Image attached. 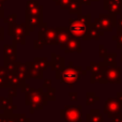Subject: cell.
Wrapping results in <instances>:
<instances>
[{"mask_svg": "<svg viewBox=\"0 0 122 122\" xmlns=\"http://www.w3.org/2000/svg\"><path fill=\"white\" fill-rule=\"evenodd\" d=\"M103 35V32L100 31V30H98L96 27L94 26H92L89 30V32H88V39H96L98 40L100 36Z\"/></svg>", "mask_w": 122, "mask_h": 122, "instance_id": "44dd1931", "label": "cell"}, {"mask_svg": "<svg viewBox=\"0 0 122 122\" xmlns=\"http://www.w3.org/2000/svg\"><path fill=\"white\" fill-rule=\"evenodd\" d=\"M115 24V19L112 15H106V14H101L99 18H97L94 21L93 26L96 27L100 30H107L110 31L112 30V27Z\"/></svg>", "mask_w": 122, "mask_h": 122, "instance_id": "52a82bcc", "label": "cell"}, {"mask_svg": "<svg viewBox=\"0 0 122 122\" xmlns=\"http://www.w3.org/2000/svg\"><path fill=\"white\" fill-rule=\"evenodd\" d=\"M2 3H3V2H1V1H0V8L2 7Z\"/></svg>", "mask_w": 122, "mask_h": 122, "instance_id": "f35d334b", "label": "cell"}, {"mask_svg": "<svg viewBox=\"0 0 122 122\" xmlns=\"http://www.w3.org/2000/svg\"><path fill=\"white\" fill-rule=\"evenodd\" d=\"M44 88L40 89H32L30 88L26 92V105L30 106V112L33 113L35 110H41L45 105H47V96L45 92H43Z\"/></svg>", "mask_w": 122, "mask_h": 122, "instance_id": "7a4b0ae2", "label": "cell"}, {"mask_svg": "<svg viewBox=\"0 0 122 122\" xmlns=\"http://www.w3.org/2000/svg\"><path fill=\"white\" fill-rule=\"evenodd\" d=\"M34 49H42L43 48V45H44V43L39 39V40H35L34 41Z\"/></svg>", "mask_w": 122, "mask_h": 122, "instance_id": "4dcf8cb0", "label": "cell"}, {"mask_svg": "<svg viewBox=\"0 0 122 122\" xmlns=\"http://www.w3.org/2000/svg\"><path fill=\"white\" fill-rule=\"evenodd\" d=\"M15 73H17L22 79L28 80L30 78V76L29 75L28 72V69H27V65L23 64V63H19V62H15Z\"/></svg>", "mask_w": 122, "mask_h": 122, "instance_id": "ac0fdd59", "label": "cell"}, {"mask_svg": "<svg viewBox=\"0 0 122 122\" xmlns=\"http://www.w3.org/2000/svg\"><path fill=\"white\" fill-rule=\"evenodd\" d=\"M117 48L122 49V31H117Z\"/></svg>", "mask_w": 122, "mask_h": 122, "instance_id": "f546056e", "label": "cell"}, {"mask_svg": "<svg viewBox=\"0 0 122 122\" xmlns=\"http://www.w3.org/2000/svg\"><path fill=\"white\" fill-rule=\"evenodd\" d=\"M51 80H50V79H46V80H44V85H43V88L45 89V88H49V87H51Z\"/></svg>", "mask_w": 122, "mask_h": 122, "instance_id": "836d02e7", "label": "cell"}, {"mask_svg": "<svg viewBox=\"0 0 122 122\" xmlns=\"http://www.w3.org/2000/svg\"><path fill=\"white\" fill-rule=\"evenodd\" d=\"M65 122H67V121H65Z\"/></svg>", "mask_w": 122, "mask_h": 122, "instance_id": "b9f144b4", "label": "cell"}, {"mask_svg": "<svg viewBox=\"0 0 122 122\" xmlns=\"http://www.w3.org/2000/svg\"><path fill=\"white\" fill-rule=\"evenodd\" d=\"M0 1H1V2H4V1H5V0H0Z\"/></svg>", "mask_w": 122, "mask_h": 122, "instance_id": "ab89813d", "label": "cell"}, {"mask_svg": "<svg viewBox=\"0 0 122 122\" xmlns=\"http://www.w3.org/2000/svg\"><path fill=\"white\" fill-rule=\"evenodd\" d=\"M86 71H83L81 67L73 66L72 62H71L69 66H65L64 69L61 71L60 79L62 82L69 84L70 88H72L73 84L77 82L80 79L81 75H84Z\"/></svg>", "mask_w": 122, "mask_h": 122, "instance_id": "3957f363", "label": "cell"}, {"mask_svg": "<svg viewBox=\"0 0 122 122\" xmlns=\"http://www.w3.org/2000/svg\"><path fill=\"white\" fill-rule=\"evenodd\" d=\"M77 92H70L69 93V97L71 101H76L77 100Z\"/></svg>", "mask_w": 122, "mask_h": 122, "instance_id": "1f68e13d", "label": "cell"}, {"mask_svg": "<svg viewBox=\"0 0 122 122\" xmlns=\"http://www.w3.org/2000/svg\"><path fill=\"white\" fill-rule=\"evenodd\" d=\"M66 53H71V52H81V48H80V41L79 38L71 36L65 49H64Z\"/></svg>", "mask_w": 122, "mask_h": 122, "instance_id": "7c38bea8", "label": "cell"}, {"mask_svg": "<svg viewBox=\"0 0 122 122\" xmlns=\"http://www.w3.org/2000/svg\"><path fill=\"white\" fill-rule=\"evenodd\" d=\"M86 96H87V102H86L87 105H92L99 100V97L96 96L95 93H93V92H87Z\"/></svg>", "mask_w": 122, "mask_h": 122, "instance_id": "cb8c5ba5", "label": "cell"}, {"mask_svg": "<svg viewBox=\"0 0 122 122\" xmlns=\"http://www.w3.org/2000/svg\"><path fill=\"white\" fill-rule=\"evenodd\" d=\"M26 65H27L29 75L30 77L36 78V79H42L43 78V71L35 64L34 61H32V62H27Z\"/></svg>", "mask_w": 122, "mask_h": 122, "instance_id": "4fadbf2b", "label": "cell"}, {"mask_svg": "<svg viewBox=\"0 0 122 122\" xmlns=\"http://www.w3.org/2000/svg\"><path fill=\"white\" fill-rule=\"evenodd\" d=\"M71 1H72V0H60L58 5L60 6V8H61L62 10H67V9H69V7H70Z\"/></svg>", "mask_w": 122, "mask_h": 122, "instance_id": "4316f807", "label": "cell"}, {"mask_svg": "<svg viewBox=\"0 0 122 122\" xmlns=\"http://www.w3.org/2000/svg\"><path fill=\"white\" fill-rule=\"evenodd\" d=\"M88 122H103V118L98 110H92L89 114H87Z\"/></svg>", "mask_w": 122, "mask_h": 122, "instance_id": "ffe728a7", "label": "cell"}, {"mask_svg": "<svg viewBox=\"0 0 122 122\" xmlns=\"http://www.w3.org/2000/svg\"><path fill=\"white\" fill-rule=\"evenodd\" d=\"M16 95H17L16 87H10V89H9V97L11 99L13 97H16Z\"/></svg>", "mask_w": 122, "mask_h": 122, "instance_id": "f1b7e54d", "label": "cell"}, {"mask_svg": "<svg viewBox=\"0 0 122 122\" xmlns=\"http://www.w3.org/2000/svg\"><path fill=\"white\" fill-rule=\"evenodd\" d=\"M5 113V111H4V109H3V107L0 105V116L2 115V114H4Z\"/></svg>", "mask_w": 122, "mask_h": 122, "instance_id": "8d00e7d4", "label": "cell"}, {"mask_svg": "<svg viewBox=\"0 0 122 122\" xmlns=\"http://www.w3.org/2000/svg\"><path fill=\"white\" fill-rule=\"evenodd\" d=\"M42 16L39 15H27L26 16V26L28 34L30 31H32L36 27H41L43 25Z\"/></svg>", "mask_w": 122, "mask_h": 122, "instance_id": "30bf717a", "label": "cell"}, {"mask_svg": "<svg viewBox=\"0 0 122 122\" xmlns=\"http://www.w3.org/2000/svg\"><path fill=\"white\" fill-rule=\"evenodd\" d=\"M0 17H1V18L3 17V11H2V10H0Z\"/></svg>", "mask_w": 122, "mask_h": 122, "instance_id": "74e56055", "label": "cell"}, {"mask_svg": "<svg viewBox=\"0 0 122 122\" xmlns=\"http://www.w3.org/2000/svg\"><path fill=\"white\" fill-rule=\"evenodd\" d=\"M6 114H7V120H6V122H16L15 119H14V117H13V115H12V113H6Z\"/></svg>", "mask_w": 122, "mask_h": 122, "instance_id": "d6a6232c", "label": "cell"}, {"mask_svg": "<svg viewBox=\"0 0 122 122\" xmlns=\"http://www.w3.org/2000/svg\"><path fill=\"white\" fill-rule=\"evenodd\" d=\"M11 100L12 99H10V97L9 98L3 97V96L0 97V105L3 107L5 113H12V111L17 109V106L13 105L11 103Z\"/></svg>", "mask_w": 122, "mask_h": 122, "instance_id": "e0dca14e", "label": "cell"}, {"mask_svg": "<svg viewBox=\"0 0 122 122\" xmlns=\"http://www.w3.org/2000/svg\"><path fill=\"white\" fill-rule=\"evenodd\" d=\"M17 54H16V45H4V60L16 62Z\"/></svg>", "mask_w": 122, "mask_h": 122, "instance_id": "5bb4252c", "label": "cell"}, {"mask_svg": "<svg viewBox=\"0 0 122 122\" xmlns=\"http://www.w3.org/2000/svg\"><path fill=\"white\" fill-rule=\"evenodd\" d=\"M12 115H13V117H14V119H15L16 122H30L29 118H27L24 114H21V113L13 114L12 113Z\"/></svg>", "mask_w": 122, "mask_h": 122, "instance_id": "484cf974", "label": "cell"}, {"mask_svg": "<svg viewBox=\"0 0 122 122\" xmlns=\"http://www.w3.org/2000/svg\"><path fill=\"white\" fill-rule=\"evenodd\" d=\"M33 61L35 62V64H36L42 71H45V70L50 66V62H48L47 58H45V57H39V58L35 57Z\"/></svg>", "mask_w": 122, "mask_h": 122, "instance_id": "603a6c76", "label": "cell"}, {"mask_svg": "<svg viewBox=\"0 0 122 122\" xmlns=\"http://www.w3.org/2000/svg\"><path fill=\"white\" fill-rule=\"evenodd\" d=\"M39 39L47 45L57 44V30L56 28H47V24H43L39 30Z\"/></svg>", "mask_w": 122, "mask_h": 122, "instance_id": "8992f818", "label": "cell"}, {"mask_svg": "<svg viewBox=\"0 0 122 122\" xmlns=\"http://www.w3.org/2000/svg\"><path fill=\"white\" fill-rule=\"evenodd\" d=\"M91 27H92V24L90 20V14H87L85 16L79 15L77 19L70 20L69 30L71 34L74 37L82 38L84 40H89L88 32Z\"/></svg>", "mask_w": 122, "mask_h": 122, "instance_id": "6da1fadb", "label": "cell"}, {"mask_svg": "<svg viewBox=\"0 0 122 122\" xmlns=\"http://www.w3.org/2000/svg\"><path fill=\"white\" fill-rule=\"evenodd\" d=\"M117 31H122V16L118 20V27H117Z\"/></svg>", "mask_w": 122, "mask_h": 122, "instance_id": "e575fe53", "label": "cell"}, {"mask_svg": "<svg viewBox=\"0 0 122 122\" xmlns=\"http://www.w3.org/2000/svg\"><path fill=\"white\" fill-rule=\"evenodd\" d=\"M64 58L56 53H51V61L50 62V66L52 71H62L65 67Z\"/></svg>", "mask_w": 122, "mask_h": 122, "instance_id": "2e32d148", "label": "cell"}, {"mask_svg": "<svg viewBox=\"0 0 122 122\" xmlns=\"http://www.w3.org/2000/svg\"><path fill=\"white\" fill-rule=\"evenodd\" d=\"M87 122H88V121H87Z\"/></svg>", "mask_w": 122, "mask_h": 122, "instance_id": "7bdbcfd3", "label": "cell"}, {"mask_svg": "<svg viewBox=\"0 0 122 122\" xmlns=\"http://www.w3.org/2000/svg\"><path fill=\"white\" fill-rule=\"evenodd\" d=\"M114 58H115V54L114 53H111V54L108 53L105 56V63H107V64H111V63L114 64Z\"/></svg>", "mask_w": 122, "mask_h": 122, "instance_id": "83f0119b", "label": "cell"}, {"mask_svg": "<svg viewBox=\"0 0 122 122\" xmlns=\"http://www.w3.org/2000/svg\"><path fill=\"white\" fill-rule=\"evenodd\" d=\"M121 61H122V55H121Z\"/></svg>", "mask_w": 122, "mask_h": 122, "instance_id": "60d3db41", "label": "cell"}, {"mask_svg": "<svg viewBox=\"0 0 122 122\" xmlns=\"http://www.w3.org/2000/svg\"><path fill=\"white\" fill-rule=\"evenodd\" d=\"M81 0H72L68 9L70 13H79L81 11Z\"/></svg>", "mask_w": 122, "mask_h": 122, "instance_id": "7402d4cb", "label": "cell"}, {"mask_svg": "<svg viewBox=\"0 0 122 122\" xmlns=\"http://www.w3.org/2000/svg\"><path fill=\"white\" fill-rule=\"evenodd\" d=\"M54 93H55V89L52 88L51 86L49 87V88H46L45 94H46L48 100H53V101H54V100H55V95H54Z\"/></svg>", "mask_w": 122, "mask_h": 122, "instance_id": "d4e9b609", "label": "cell"}, {"mask_svg": "<svg viewBox=\"0 0 122 122\" xmlns=\"http://www.w3.org/2000/svg\"><path fill=\"white\" fill-rule=\"evenodd\" d=\"M119 103L114 98H109L104 107V112L108 114L109 117L113 118L114 116L119 114Z\"/></svg>", "mask_w": 122, "mask_h": 122, "instance_id": "ba28073f", "label": "cell"}, {"mask_svg": "<svg viewBox=\"0 0 122 122\" xmlns=\"http://www.w3.org/2000/svg\"><path fill=\"white\" fill-rule=\"evenodd\" d=\"M81 106L66 105L64 109L60 110V117L67 122H81Z\"/></svg>", "mask_w": 122, "mask_h": 122, "instance_id": "5b68a950", "label": "cell"}, {"mask_svg": "<svg viewBox=\"0 0 122 122\" xmlns=\"http://www.w3.org/2000/svg\"><path fill=\"white\" fill-rule=\"evenodd\" d=\"M107 81L109 83H119L120 82V67L111 66L106 72Z\"/></svg>", "mask_w": 122, "mask_h": 122, "instance_id": "8fae6325", "label": "cell"}, {"mask_svg": "<svg viewBox=\"0 0 122 122\" xmlns=\"http://www.w3.org/2000/svg\"><path fill=\"white\" fill-rule=\"evenodd\" d=\"M9 34L13 37V44L20 43L22 45L25 44L26 42V35H28L27 32V26L26 23L22 24H16L15 22L9 23Z\"/></svg>", "mask_w": 122, "mask_h": 122, "instance_id": "277c9868", "label": "cell"}, {"mask_svg": "<svg viewBox=\"0 0 122 122\" xmlns=\"http://www.w3.org/2000/svg\"><path fill=\"white\" fill-rule=\"evenodd\" d=\"M26 14L27 15H39L42 16V6L38 5L37 2L34 0H30L27 4L26 8Z\"/></svg>", "mask_w": 122, "mask_h": 122, "instance_id": "9a60e30c", "label": "cell"}, {"mask_svg": "<svg viewBox=\"0 0 122 122\" xmlns=\"http://www.w3.org/2000/svg\"><path fill=\"white\" fill-rule=\"evenodd\" d=\"M4 29L3 28H0V40H3L4 39Z\"/></svg>", "mask_w": 122, "mask_h": 122, "instance_id": "d590c367", "label": "cell"}, {"mask_svg": "<svg viewBox=\"0 0 122 122\" xmlns=\"http://www.w3.org/2000/svg\"><path fill=\"white\" fill-rule=\"evenodd\" d=\"M9 71L5 66L0 67V88L10 87L9 83Z\"/></svg>", "mask_w": 122, "mask_h": 122, "instance_id": "d6986e66", "label": "cell"}, {"mask_svg": "<svg viewBox=\"0 0 122 122\" xmlns=\"http://www.w3.org/2000/svg\"><path fill=\"white\" fill-rule=\"evenodd\" d=\"M56 30H57V44L60 46V49L64 50L71 34L69 30V28H56Z\"/></svg>", "mask_w": 122, "mask_h": 122, "instance_id": "9c48e42d", "label": "cell"}]
</instances>
